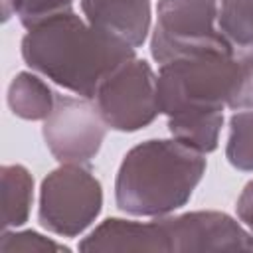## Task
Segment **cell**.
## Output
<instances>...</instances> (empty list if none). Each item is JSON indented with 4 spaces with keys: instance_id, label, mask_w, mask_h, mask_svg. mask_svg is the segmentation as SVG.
<instances>
[{
    "instance_id": "1",
    "label": "cell",
    "mask_w": 253,
    "mask_h": 253,
    "mask_svg": "<svg viewBox=\"0 0 253 253\" xmlns=\"http://www.w3.org/2000/svg\"><path fill=\"white\" fill-rule=\"evenodd\" d=\"M156 87L172 138L208 154L217 148L223 109H247L249 65L235 53L172 59L160 65Z\"/></svg>"
},
{
    "instance_id": "2",
    "label": "cell",
    "mask_w": 253,
    "mask_h": 253,
    "mask_svg": "<svg viewBox=\"0 0 253 253\" xmlns=\"http://www.w3.org/2000/svg\"><path fill=\"white\" fill-rule=\"evenodd\" d=\"M22 57L36 73L73 95L93 99L99 85L136 55L130 43L67 10L28 28Z\"/></svg>"
},
{
    "instance_id": "3",
    "label": "cell",
    "mask_w": 253,
    "mask_h": 253,
    "mask_svg": "<svg viewBox=\"0 0 253 253\" xmlns=\"http://www.w3.org/2000/svg\"><path fill=\"white\" fill-rule=\"evenodd\" d=\"M206 172V156L176 138L132 146L117 172V208L136 217H164L192 198Z\"/></svg>"
},
{
    "instance_id": "4",
    "label": "cell",
    "mask_w": 253,
    "mask_h": 253,
    "mask_svg": "<svg viewBox=\"0 0 253 253\" xmlns=\"http://www.w3.org/2000/svg\"><path fill=\"white\" fill-rule=\"evenodd\" d=\"M217 0H158L150 55L162 65L206 53H235L219 30Z\"/></svg>"
},
{
    "instance_id": "5",
    "label": "cell",
    "mask_w": 253,
    "mask_h": 253,
    "mask_svg": "<svg viewBox=\"0 0 253 253\" xmlns=\"http://www.w3.org/2000/svg\"><path fill=\"white\" fill-rule=\"evenodd\" d=\"M103 208V188L85 164H61L40 188V223L61 237L81 235Z\"/></svg>"
},
{
    "instance_id": "6",
    "label": "cell",
    "mask_w": 253,
    "mask_h": 253,
    "mask_svg": "<svg viewBox=\"0 0 253 253\" xmlns=\"http://www.w3.org/2000/svg\"><path fill=\"white\" fill-rule=\"evenodd\" d=\"M93 101L109 128L140 130L160 115L156 73L146 59L132 57L99 85Z\"/></svg>"
},
{
    "instance_id": "7",
    "label": "cell",
    "mask_w": 253,
    "mask_h": 253,
    "mask_svg": "<svg viewBox=\"0 0 253 253\" xmlns=\"http://www.w3.org/2000/svg\"><path fill=\"white\" fill-rule=\"evenodd\" d=\"M107 128L93 99L55 95L53 111L43 121V140L61 164H87L101 150Z\"/></svg>"
},
{
    "instance_id": "8",
    "label": "cell",
    "mask_w": 253,
    "mask_h": 253,
    "mask_svg": "<svg viewBox=\"0 0 253 253\" xmlns=\"http://www.w3.org/2000/svg\"><path fill=\"white\" fill-rule=\"evenodd\" d=\"M172 251H253V233L221 211L158 217Z\"/></svg>"
},
{
    "instance_id": "9",
    "label": "cell",
    "mask_w": 253,
    "mask_h": 253,
    "mask_svg": "<svg viewBox=\"0 0 253 253\" xmlns=\"http://www.w3.org/2000/svg\"><path fill=\"white\" fill-rule=\"evenodd\" d=\"M79 251H172L170 239L158 221L109 217L81 243Z\"/></svg>"
},
{
    "instance_id": "10",
    "label": "cell",
    "mask_w": 253,
    "mask_h": 253,
    "mask_svg": "<svg viewBox=\"0 0 253 253\" xmlns=\"http://www.w3.org/2000/svg\"><path fill=\"white\" fill-rule=\"evenodd\" d=\"M81 12L85 20L130 43L140 47L150 32V0H81Z\"/></svg>"
},
{
    "instance_id": "11",
    "label": "cell",
    "mask_w": 253,
    "mask_h": 253,
    "mask_svg": "<svg viewBox=\"0 0 253 253\" xmlns=\"http://www.w3.org/2000/svg\"><path fill=\"white\" fill-rule=\"evenodd\" d=\"M55 105V93L36 73H18L8 87L10 111L26 121H45Z\"/></svg>"
},
{
    "instance_id": "12",
    "label": "cell",
    "mask_w": 253,
    "mask_h": 253,
    "mask_svg": "<svg viewBox=\"0 0 253 253\" xmlns=\"http://www.w3.org/2000/svg\"><path fill=\"white\" fill-rule=\"evenodd\" d=\"M2 227H20L30 217L34 178L20 164L2 166Z\"/></svg>"
},
{
    "instance_id": "13",
    "label": "cell",
    "mask_w": 253,
    "mask_h": 253,
    "mask_svg": "<svg viewBox=\"0 0 253 253\" xmlns=\"http://www.w3.org/2000/svg\"><path fill=\"white\" fill-rule=\"evenodd\" d=\"M217 24L235 55L253 65V0H223Z\"/></svg>"
},
{
    "instance_id": "14",
    "label": "cell",
    "mask_w": 253,
    "mask_h": 253,
    "mask_svg": "<svg viewBox=\"0 0 253 253\" xmlns=\"http://www.w3.org/2000/svg\"><path fill=\"white\" fill-rule=\"evenodd\" d=\"M225 156L233 168L253 172V109H239L231 115Z\"/></svg>"
},
{
    "instance_id": "15",
    "label": "cell",
    "mask_w": 253,
    "mask_h": 253,
    "mask_svg": "<svg viewBox=\"0 0 253 253\" xmlns=\"http://www.w3.org/2000/svg\"><path fill=\"white\" fill-rule=\"evenodd\" d=\"M4 4L12 6V12L28 30L51 16L71 10L73 0H4Z\"/></svg>"
},
{
    "instance_id": "16",
    "label": "cell",
    "mask_w": 253,
    "mask_h": 253,
    "mask_svg": "<svg viewBox=\"0 0 253 253\" xmlns=\"http://www.w3.org/2000/svg\"><path fill=\"white\" fill-rule=\"evenodd\" d=\"M0 251H69L63 243L40 235L38 231H8L4 229Z\"/></svg>"
},
{
    "instance_id": "17",
    "label": "cell",
    "mask_w": 253,
    "mask_h": 253,
    "mask_svg": "<svg viewBox=\"0 0 253 253\" xmlns=\"http://www.w3.org/2000/svg\"><path fill=\"white\" fill-rule=\"evenodd\" d=\"M237 217L239 221L253 233V180L245 184V188L241 190L239 198H237Z\"/></svg>"
},
{
    "instance_id": "18",
    "label": "cell",
    "mask_w": 253,
    "mask_h": 253,
    "mask_svg": "<svg viewBox=\"0 0 253 253\" xmlns=\"http://www.w3.org/2000/svg\"><path fill=\"white\" fill-rule=\"evenodd\" d=\"M247 109H253V65H249V87H247Z\"/></svg>"
}]
</instances>
